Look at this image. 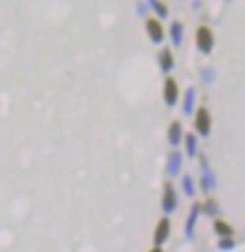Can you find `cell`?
Returning a JSON list of instances; mask_svg holds the SVG:
<instances>
[{"label": "cell", "instance_id": "cell-1", "mask_svg": "<svg viewBox=\"0 0 245 252\" xmlns=\"http://www.w3.org/2000/svg\"><path fill=\"white\" fill-rule=\"evenodd\" d=\"M196 40H198V47H200L204 53H210L211 45H213V36H211V31H210L208 27H198Z\"/></svg>", "mask_w": 245, "mask_h": 252}, {"label": "cell", "instance_id": "cell-2", "mask_svg": "<svg viewBox=\"0 0 245 252\" xmlns=\"http://www.w3.org/2000/svg\"><path fill=\"white\" fill-rule=\"evenodd\" d=\"M177 83L174 77H166V87H164V96H166V102L168 104H174L177 100Z\"/></svg>", "mask_w": 245, "mask_h": 252}, {"label": "cell", "instance_id": "cell-3", "mask_svg": "<svg viewBox=\"0 0 245 252\" xmlns=\"http://www.w3.org/2000/svg\"><path fill=\"white\" fill-rule=\"evenodd\" d=\"M196 128H198L200 134H208L210 132V113L204 107L198 109V113H196Z\"/></svg>", "mask_w": 245, "mask_h": 252}, {"label": "cell", "instance_id": "cell-4", "mask_svg": "<svg viewBox=\"0 0 245 252\" xmlns=\"http://www.w3.org/2000/svg\"><path fill=\"white\" fill-rule=\"evenodd\" d=\"M147 32H149L153 42H160L162 40V27L157 19H147Z\"/></svg>", "mask_w": 245, "mask_h": 252}, {"label": "cell", "instance_id": "cell-5", "mask_svg": "<svg viewBox=\"0 0 245 252\" xmlns=\"http://www.w3.org/2000/svg\"><path fill=\"white\" fill-rule=\"evenodd\" d=\"M168 231H170V222H168V219H162V220L157 224V233H155V241L162 243L166 237H168Z\"/></svg>", "mask_w": 245, "mask_h": 252}, {"label": "cell", "instance_id": "cell-6", "mask_svg": "<svg viewBox=\"0 0 245 252\" xmlns=\"http://www.w3.org/2000/svg\"><path fill=\"white\" fill-rule=\"evenodd\" d=\"M160 63H162V68H172V64H174V61H172V57H170V51L168 49H164L162 51V55H160Z\"/></svg>", "mask_w": 245, "mask_h": 252}, {"label": "cell", "instance_id": "cell-7", "mask_svg": "<svg viewBox=\"0 0 245 252\" xmlns=\"http://www.w3.org/2000/svg\"><path fill=\"white\" fill-rule=\"evenodd\" d=\"M215 230L219 231V233H223V235H228V233H232V228L226 224V222L223 220H219V222H215Z\"/></svg>", "mask_w": 245, "mask_h": 252}, {"label": "cell", "instance_id": "cell-8", "mask_svg": "<svg viewBox=\"0 0 245 252\" xmlns=\"http://www.w3.org/2000/svg\"><path fill=\"white\" fill-rule=\"evenodd\" d=\"M149 252H162V249H160V247H153Z\"/></svg>", "mask_w": 245, "mask_h": 252}]
</instances>
